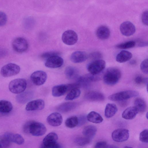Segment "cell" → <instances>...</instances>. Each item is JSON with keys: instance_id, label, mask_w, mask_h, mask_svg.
Masks as SVG:
<instances>
[{"instance_id": "obj_7", "label": "cell", "mask_w": 148, "mask_h": 148, "mask_svg": "<svg viewBox=\"0 0 148 148\" xmlns=\"http://www.w3.org/2000/svg\"><path fill=\"white\" fill-rule=\"evenodd\" d=\"M20 70L19 66L15 64L10 63L3 66L1 69L0 73L3 77H8L17 74Z\"/></svg>"}, {"instance_id": "obj_30", "label": "cell", "mask_w": 148, "mask_h": 148, "mask_svg": "<svg viewBox=\"0 0 148 148\" xmlns=\"http://www.w3.org/2000/svg\"><path fill=\"white\" fill-rule=\"evenodd\" d=\"M78 118L76 116H72L68 118L65 122V126L70 128H73L78 125Z\"/></svg>"}, {"instance_id": "obj_11", "label": "cell", "mask_w": 148, "mask_h": 148, "mask_svg": "<svg viewBox=\"0 0 148 148\" xmlns=\"http://www.w3.org/2000/svg\"><path fill=\"white\" fill-rule=\"evenodd\" d=\"M47 78L46 73L41 70L34 71L30 76V79L32 82L37 86H40L43 84L45 82Z\"/></svg>"}, {"instance_id": "obj_35", "label": "cell", "mask_w": 148, "mask_h": 148, "mask_svg": "<svg viewBox=\"0 0 148 148\" xmlns=\"http://www.w3.org/2000/svg\"><path fill=\"white\" fill-rule=\"evenodd\" d=\"M148 129H146L142 131L139 136V140L142 142L148 143Z\"/></svg>"}, {"instance_id": "obj_9", "label": "cell", "mask_w": 148, "mask_h": 148, "mask_svg": "<svg viewBox=\"0 0 148 148\" xmlns=\"http://www.w3.org/2000/svg\"><path fill=\"white\" fill-rule=\"evenodd\" d=\"M129 137V131L124 128L115 130L112 134V137L113 140L117 142L125 141L128 139Z\"/></svg>"}, {"instance_id": "obj_4", "label": "cell", "mask_w": 148, "mask_h": 148, "mask_svg": "<svg viewBox=\"0 0 148 148\" xmlns=\"http://www.w3.org/2000/svg\"><path fill=\"white\" fill-rule=\"evenodd\" d=\"M139 93L133 90L121 91L112 94L108 97V99L112 101H122L138 96Z\"/></svg>"}, {"instance_id": "obj_26", "label": "cell", "mask_w": 148, "mask_h": 148, "mask_svg": "<svg viewBox=\"0 0 148 148\" xmlns=\"http://www.w3.org/2000/svg\"><path fill=\"white\" fill-rule=\"evenodd\" d=\"M76 106V104L74 102H66L59 105L57 109L62 112H66L74 109Z\"/></svg>"}, {"instance_id": "obj_1", "label": "cell", "mask_w": 148, "mask_h": 148, "mask_svg": "<svg viewBox=\"0 0 148 148\" xmlns=\"http://www.w3.org/2000/svg\"><path fill=\"white\" fill-rule=\"evenodd\" d=\"M23 130L34 136H40L44 135L47 131L45 126L42 123L30 121L26 123L23 126Z\"/></svg>"}, {"instance_id": "obj_34", "label": "cell", "mask_w": 148, "mask_h": 148, "mask_svg": "<svg viewBox=\"0 0 148 148\" xmlns=\"http://www.w3.org/2000/svg\"><path fill=\"white\" fill-rule=\"evenodd\" d=\"M136 42L134 41H130L118 45L116 47L119 49H125L132 48L135 46Z\"/></svg>"}, {"instance_id": "obj_36", "label": "cell", "mask_w": 148, "mask_h": 148, "mask_svg": "<svg viewBox=\"0 0 148 148\" xmlns=\"http://www.w3.org/2000/svg\"><path fill=\"white\" fill-rule=\"evenodd\" d=\"M140 68L142 71L144 73L147 74L148 73V60L145 59L143 60L140 65Z\"/></svg>"}, {"instance_id": "obj_5", "label": "cell", "mask_w": 148, "mask_h": 148, "mask_svg": "<svg viewBox=\"0 0 148 148\" xmlns=\"http://www.w3.org/2000/svg\"><path fill=\"white\" fill-rule=\"evenodd\" d=\"M58 137L55 132H51L44 138L41 147L45 148H59L61 147L57 142Z\"/></svg>"}, {"instance_id": "obj_17", "label": "cell", "mask_w": 148, "mask_h": 148, "mask_svg": "<svg viewBox=\"0 0 148 148\" xmlns=\"http://www.w3.org/2000/svg\"><path fill=\"white\" fill-rule=\"evenodd\" d=\"M84 98L91 101H102L105 99L104 96L102 93L95 91L87 92L85 95Z\"/></svg>"}, {"instance_id": "obj_3", "label": "cell", "mask_w": 148, "mask_h": 148, "mask_svg": "<svg viewBox=\"0 0 148 148\" xmlns=\"http://www.w3.org/2000/svg\"><path fill=\"white\" fill-rule=\"evenodd\" d=\"M27 83L26 80L23 78H18L11 81L9 85L10 91L14 94L23 92L26 88Z\"/></svg>"}, {"instance_id": "obj_20", "label": "cell", "mask_w": 148, "mask_h": 148, "mask_svg": "<svg viewBox=\"0 0 148 148\" xmlns=\"http://www.w3.org/2000/svg\"><path fill=\"white\" fill-rule=\"evenodd\" d=\"M96 34L99 39L102 40H106L109 38L110 35V31L106 26L101 25L97 29Z\"/></svg>"}, {"instance_id": "obj_12", "label": "cell", "mask_w": 148, "mask_h": 148, "mask_svg": "<svg viewBox=\"0 0 148 148\" xmlns=\"http://www.w3.org/2000/svg\"><path fill=\"white\" fill-rule=\"evenodd\" d=\"M63 58L58 55L51 56L47 58L45 63V66L50 68H57L61 67L63 64Z\"/></svg>"}, {"instance_id": "obj_6", "label": "cell", "mask_w": 148, "mask_h": 148, "mask_svg": "<svg viewBox=\"0 0 148 148\" xmlns=\"http://www.w3.org/2000/svg\"><path fill=\"white\" fill-rule=\"evenodd\" d=\"M106 66V63L104 60L99 59L94 60L88 64L87 68L90 73L97 75L101 73L104 69Z\"/></svg>"}, {"instance_id": "obj_32", "label": "cell", "mask_w": 148, "mask_h": 148, "mask_svg": "<svg viewBox=\"0 0 148 148\" xmlns=\"http://www.w3.org/2000/svg\"><path fill=\"white\" fill-rule=\"evenodd\" d=\"M32 96V94L30 92H25L18 95L16 99L18 102L23 103L30 99Z\"/></svg>"}, {"instance_id": "obj_48", "label": "cell", "mask_w": 148, "mask_h": 148, "mask_svg": "<svg viewBox=\"0 0 148 148\" xmlns=\"http://www.w3.org/2000/svg\"><path fill=\"white\" fill-rule=\"evenodd\" d=\"M2 147L1 145V144H0V148H2Z\"/></svg>"}, {"instance_id": "obj_31", "label": "cell", "mask_w": 148, "mask_h": 148, "mask_svg": "<svg viewBox=\"0 0 148 148\" xmlns=\"http://www.w3.org/2000/svg\"><path fill=\"white\" fill-rule=\"evenodd\" d=\"M65 74L69 79H73L77 76L78 72L77 69L72 66H69L66 68Z\"/></svg>"}, {"instance_id": "obj_29", "label": "cell", "mask_w": 148, "mask_h": 148, "mask_svg": "<svg viewBox=\"0 0 148 148\" xmlns=\"http://www.w3.org/2000/svg\"><path fill=\"white\" fill-rule=\"evenodd\" d=\"M134 104L138 112H143L145 111L147 107L146 104L143 99L141 98H137L134 101Z\"/></svg>"}, {"instance_id": "obj_16", "label": "cell", "mask_w": 148, "mask_h": 148, "mask_svg": "<svg viewBox=\"0 0 148 148\" xmlns=\"http://www.w3.org/2000/svg\"><path fill=\"white\" fill-rule=\"evenodd\" d=\"M88 56L85 52L77 51H75L71 54L70 60L74 63H79L85 61L87 59Z\"/></svg>"}, {"instance_id": "obj_25", "label": "cell", "mask_w": 148, "mask_h": 148, "mask_svg": "<svg viewBox=\"0 0 148 148\" xmlns=\"http://www.w3.org/2000/svg\"><path fill=\"white\" fill-rule=\"evenodd\" d=\"M88 121L95 123H99L102 122L103 119L98 113L94 111L90 112L86 116Z\"/></svg>"}, {"instance_id": "obj_23", "label": "cell", "mask_w": 148, "mask_h": 148, "mask_svg": "<svg viewBox=\"0 0 148 148\" xmlns=\"http://www.w3.org/2000/svg\"><path fill=\"white\" fill-rule=\"evenodd\" d=\"M97 131V129L95 126L90 125L83 129L82 133L85 137L91 140L95 135Z\"/></svg>"}, {"instance_id": "obj_27", "label": "cell", "mask_w": 148, "mask_h": 148, "mask_svg": "<svg viewBox=\"0 0 148 148\" xmlns=\"http://www.w3.org/2000/svg\"><path fill=\"white\" fill-rule=\"evenodd\" d=\"M12 103L9 101L5 100L0 101V112L6 113L11 112L13 109Z\"/></svg>"}, {"instance_id": "obj_46", "label": "cell", "mask_w": 148, "mask_h": 148, "mask_svg": "<svg viewBox=\"0 0 148 148\" xmlns=\"http://www.w3.org/2000/svg\"><path fill=\"white\" fill-rule=\"evenodd\" d=\"M136 63V62L134 60H132L130 62V64H134Z\"/></svg>"}, {"instance_id": "obj_28", "label": "cell", "mask_w": 148, "mask_h": 148, "mask_svg": "<svg viewBox=\"0 0 148 148\" xmlns=\"http://www.w3.org/2000/svg\"><path fill=\"white\" fill-rule=\"evenodd\" d=\"M81 91L78 87L73 88L71 90L65 98L67 101L72 100L78 98L80 95Z\"/></svg>"}, {"instance_id": "obj_13", "label": "cell", "mask_w": 148, "mask_h": 148, "mask_svg": "<svg viewBox=\"0 0 148 148\" xmlns=\"http://www.w3.org/2000/svg\"><path fill=\"white\" fill-rule=\"evenodd\" d=\"M120 29L122 34L126 36L133 35L136 31L135 26L132 23L129 21L122 23L120 25Z\"/></svg>"}, {"instance_id": "obj_19", "label": "cell", "mask_w": 148, "mask_h": 148, "mask_svg": "<svg viewBox=\"0 0 148 148\" xmlns=\"http://www.w3.org/2000/svg\"><path fill=\"white\" fill-rule=\"evenodd\" d=\"M3 135L8 138L11 142L18 145H22L24 142V138L20 134L11 132H7Z\"/></svg>"}, {"instance_id": "obj_14", "label": "cell", "mask_w": 148, "mask_h": 148, "mask_svg": "<svg viewBox=\"0 0 148 148\" xmlns=\"http://www.w3.org/2000/svg\"><path fill=\"white\" fill-rule=\"evenodd\" d=\"M45 105L43 100L37 99L28 102L26 105L25 109L27 111L40 110L44 108Z\"/></svg>"}, {"instance_id": "obj_37", "label": "cell", "mask_w": 148, "mask_h": 148, "mask_svg": "<svg viewBox=\"0 0 148 148\" xmlns=\"http://www.w3.org/2000/svg\"><path fill=\"white\" fill-rule=\"evenodd\" d=\"M135 81L136 83L138 84H144L147 86L148 78H143L140 76H137L135 78Z\"/></svg>"}, {"instance_id": "obj_45", "label": "cell", "mask_w": 148, "mask_h": 148, "mask_svg": "<svg viewBox=\"0 0 148 148\" xmlns=\"http://www.w3.org/2000/svg\"><path fill=\"white\" fill-rule=\"evenodd\" d=\"M138 46L140 47H143L146 46L148 45L147 42L145 41H140L138 44Z\"/></svg>"}, {"instance_id": "obj_21", "label": "cell", "mask_w": 148, "mask_h": 148, "mask_svg": "<svg viewBox=\"0 0 148 148\" xmlns=\"http://www.w3.org/2000/svg\"><path fill=\"white\" fill-rule=\"evenodd\" d=\"M138 112L135 107L131 106L127 108L122 113V117L124 119L131 120L134 118Z\"/></svg>"}, {"instance_id": "obj_43", "label": "cell", "mask_w": 148, "mask_h": 148, "mask_svg": "<svg viewBox=\"0 0 148 148\" xmlns=\"http://www.w3.org/2000/svg\"><path fill=\"white\" fill-rule=\"evenodd\" d=\"M108 144L105 141H99L96 144L95 147V148H107Z\"/></svg>"}, {"instance_id": "obj_8", "label": "cell", "mask_w": 148, "mask_h": 148, "mask_svg": "<svg viewBox=\"0 0 148 148\" xmlns=\"http://www.w3.org/2000/svg\"><path fill=\"white\" fill-rule=\"evenodd\" d=\"M13 50L16 52L22 53L25 52L28 48V43L24 38L18 37L15 38L12 44Z\"/></svg>"}, {"instance_id": "obj_40", "label": "cell", "mask_w": 148, "mask_h": 148, "mask_svg": "<svg viewBox=\"0 0 148 148\" xmlns=\"http://www.w3.org/2000/svg\"><path fill=\"white\" fill-rule=\"evenodd\" d=\"M78 124L79 126L85 124L87 121L86 116L85 115H82L78 118Z\"/></svg>"}, {"instance_id": "obj_33", "label": "cell", "mask_w": 148, "mask_h": 148, "mask_svg": "<svg viewBox=\"0 0 148 148\" xmlns=\"http://www.w3.org/2000/svg\"><path fill=\"white\" fill-rule=\"evenodd\" d=\"M91 140L86 137H79L75 138L74 142L77 146H83L88 144Z\"/></svg>"}, {"instance_id": "obj_44", "label": "cell", "mask_w": 148, "mask_h": 148, "mask_svg": "<svg viewBox=\"0 0 148 148\" xmlns=\"http://www.w3.org/2000/svg\"><path fill=\"white\" fill-rule=\"evenodd\" d=\"M91 57L94 60L100 59L101 55V53L98 52H94L91 55Z\"/></svg>"}, {"instance_id": "obj_18", "label": "cell", "mask_w": 148, "mask_h": 148, "mask_svg": "<svg viewBox=\"0 0 148 148\" xmlns=\"http://www.w3.org/2000/svg\"><path fill=\"white\" fill-rule=\"evenodd\" d=\"M69 90L68 85L62 84L53 86L52 89V94L54 97H59L64 95Z\"/></svg>"}, {"instance_id": "obj_15", "label": "cell", "mask_w": 148, "mask_h": 148, "mask_svg": "<svg viewBox=\"0 0 148 148\" xmlns=\"http://www.w3.org/2000/svg\"><path fill=\"white\" fill-rule=\"evenodd\" d=\"M63 118L61 114L58 112H53L49 114L47 119V121L50 125L57 127L62 123Z\"/></svg>"}, {"instance_id": "obj_38", "label": "cell", "mask_w": 148, "mask_h": 148, "mask_svg": "<svg viewBox=\"0 0 148 148\" xmlns=\"http://www.w3.org/2000/svg\"><path fill=\"white\" fill-rule=\"evenodd\" d=\"M11 141L5 136H3L1 141V144L2 147H8L10 145Z\"/></svg>"}, {"instance_id": "obj_47", "label": "cell", "mask_w": 148, "mask_h": 148, "mask_svg": "<svg viewBox=\"0 0 148 148\" xmlns=\"http://www.w3.org/2000/svg\"><path fill=\"white\" fill-rule=\"evenodd\" d=\"M147 114H148V113L147 112V114H146V117L147 118Z\"/></svg>"}, {"instance_id": "obj_39", "label": "cell", "mask_w": 148, "mask_h": 148, "mask_svg": "<svg viewBox=\"0 0 148 148\" xmlns=\"http://www.w3.org/2000/svg\"><path fill=\"white\" fill-rule=\"evenodd\" d=\"M7 21L6 14L3 12L0 11V26L5 25Z\"/></svg>"}, {"instance_id": "obj_24", "label": "cell", "mask_w": 148, "mask_h": 148, "mask_svg": "<svg viewBox=\"0 0 148 148\" xmlns=\"http://www.w3.org/2000/svg\"><path fill=\"white\" fill-rule=\"evenodd\" d=\"M118 110L116 105L112 103H108L106 105L105 110V115L107 118H110L113 116Z\"/></svg>"}, {"instance_id": "obj_22", "label": "cell", "mask_w": 148, "mask_h": 148, "mask_svg": "<svg viewBox=\"0 0 148 148\" xmlns=\"http://www.w3.org/2000/svg\"><path fill=\"white\" fill-rule=\"evenodd\" d=\"M132 56V54L130 52L126 50H122L116 56V60L119 62L123 63L130 60Z\"/></svg>"}, {"instance_id": "obj_42", "label": "cell", "mask_w": 148, "mask_h": 148, "mask_svg": "<svg viewBox=\"0 0 148 148\" xmlns=\"http://www.w3.org/2000/svg\"><path fill=\"white\" fill-rule=\"evenodd\" d=\"M59 53L56 51H50L47 52L43 53L42 56L45 58H48L54 55H58Z\"/></svg>"}, {"instance_id": "obj_2", "label": "cell", "mask_w": 148, "mask_h": 148, "mask_svg": "<svg viewBox=\"0 0 148 148\" xmlns=\"http://www.w3.org/2000/svg\"><path fill=\"white\" fill-rule=\"evenodd\" d=\"M121 71L115 68H108L105 71L103 76L104 83L109 85L116 84L121 77Z\"/></svg>"}, {"instance_id": "obj_10", "label": "cell", "mask_w": 148, "mask_h": 148, "mask_svg": "<svg viewBox=\"0 0 148 148\" xmlns=\"http://www.w3.org/2000/svg\"><path fill=\"white\" fill-rule=\"evenodd\" d=\"M78 37L77 33L72 30L65 31L62 34V39L65 44L71 45L75 44L78 40Z\"/></svg>"}, {"instance_id": "obj_41", "label": "cell", "mask_w": 148, "mask_h": 148, "mask_svg": "<svg viewBox=\"0 0 148 148\" xmlns=\"http://www.w3.org/2000/svg\"><path fill=\"white\" fill-rule=\"evenodd\" d=\"M142 20L143 23L145 25H148V11H145L143 14Z\"/></svg>"}]
</instances>
